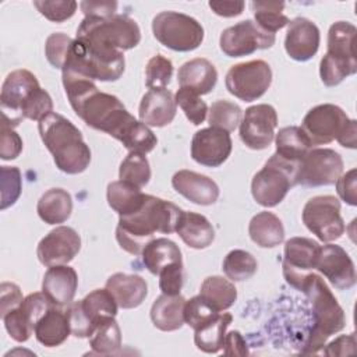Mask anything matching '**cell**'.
<instances>
[{
  "label": "cell",
  "instance_id": "obj_19",
  "mask_svg": "<svg viewBox=\"0 0 357 357\" xmlns=\"http://www.w3.org/2000/svg\"><path fill=\"white\" fill-rule=\"evenodd\" d=\"M39 81L28 70H15L10 73L1 86L0 93V106L3 112V121L8 123L13 127H17L21 119V106L26 98L39 88Z\"/></svg>",
  "mask_w": 357,
  "mask_h": 357
},
{
  "label": "cell",
  "instance_id": "obj_9",
  "mask_svg": "<svg viewBox=\"0 0 357 357\" xmlns=\"http://www.w3.org/2000/svg\"><path fill=\"white\" fill-rule=\"evenodd\" d=\"M117 303L112 293L105 289H96L82 300L67 305L71 335L75 337H91L95 329L109 318L117 314Z\"/></svg>",
  "mask_w": 357,
  "mask_h": 357
},
{
  "label": "cell",
  "instance_id": "obj_24",
  "mask_svg": "<svg viewBox=\"0 0 357 357\" xmlns=\"http://www.w3.org/2000/svg\"><path fill=\"white\" fill-rule=\"evenodd\" d=\"M78 287V276L74 268L68 265L49 266L43 276L42 293L57 307L70 305Z\"/></svg>",
  "mask_w": 357,
  "mask_h": 357
},
{
  "label": "cell",
  "instance_id": "obj_37",
  "mask_svg": "<svg viewBox=\"0 0 357 357\" xmlns=\"http://www.w3.org/2000/svg\"><path fill=\"white\" fill-rule=\"evenodd\" d=\"M233 317L229 312H219L212 321L195 329L194 343L205 353H218L223 349L226 329L231 324Z\"/></svg>",
  "mask_w": 357,
  "mask_h": 357
},
{
  "label": "cell",
  "instance_id": "obj_58",
  "mask_svg": "<svg viewBox=\"0 0 357 357\" xmlns=\"http://www.w3.org/2000/svg\"><path fill=\"white\" fill-rule=\"evenodd\" d=\"M208 6L215 14L225 18H230L240 15L245 4L244 1H209Z\"/></svg>",
  "mask_w": 357,
  "mask_h": 357
},
{
  "label": "cell",
  "instance_id": "obj_14",
  "mask_svg": "<svg viewBox=\"0 0 357 357\" xmlns=\"http://www.w3.org/2000/svg\"><path fill=\"white\" fill-rule=\"evenodd\" d=\"M350 119L336 105L324 103L312 107L304 116L301 130L307 135L310 144L325 145L340 137Z\"/></svg>",
  "mask_w": 357,
  "mask_h": 357
},
{
  "label": "cell",
  "instance_id": "obj_52",
  "mask_svg": "<svg viewBox=\"0 0 357 357\" xmlns=\"http://www.w3.org/2000/svg\"><path fill=\"white\" fill-rule=\"evenodd\" d=\"M22 151V139L14 131V127L8 123H1V137H0V158L3 160H11L20 156Z\"/></svg>",
  "mask_w": 357,
  "mask_h": 357
},
{
  "label": "cell",
  "instance_id": "obj_38",
  "mask_svg": "<svg viewBox=\"0 0 357 357\" xmlns=\"http://www.w3.org/2000/svg\"><path fill=\"white\" fill-rule=\"evenodd\" d=\"M199 296L213 310L222 312L230 308L237 300V289L230 280L222 276H209L202 282Z\"/></svg>",
  "mask_w": 357,
  "mask_h": 357
},
{
  "label": "cell",
  "instance_id": "obj_13",
  "mask_svg": "<svg viewBox=\"0 0 357 357\" xmlns=\"http://www.w3.org/2000/svg\"><path fill=\"white\" fill-rule=\"evenodd\" d=\"M343 173L342 156L331 148H311L300 160L296 184L321 187L335 184Z\"/></svg>",
  "mask_w": 357,
  "mask_h": 357
},
{
  "label": "cell",
  "instance_id": "obj_29",
  "mask_svg": "<svg viewBox=\"0 0 357 357\" xmlns=\"http://www.w3.org/2000/svg\"><path fill=\"white\" fill-rule=\"evenodd\" d=\"M36 340L46 347L60 346L71 333L67 312L57 305H52L35 325Z\"/></svg>",
  "mask_w": 357,
  "mask_h": 357
},
{
  "label": "cell",
  "instance_id": "obj_17",
  "mask_svg": "<svg viewBox=\"0 0 357 357\" xmlns=\"http://www.w3.org/2000/svg\"><path fill=\"white\" fill-rule=\"evenodd\" d=\"M278 114L273 106L261 103L245 109L240 121V138L250 149H265L275 138Z\"/></svg>",
  "mask_w": 357,
  "mask_h": 357
},
{
  "label": "cell",
  "instance_id": "obj_54",
  "mask_svg": "<svg viewBox=\"0 0 357 357\" xmlns=\"http://www.w3.org/2000/svg\"><path fill=\"white\" fill-rule=\"evenodd\" d=\"M79 7L85 17H93V18H107L116 14L117 3L116 1H107V0H84L79 3Z\"/></svg>",
  "mask_w": 357,
  "mask_h": 357
},
{
  "label": "cell",
  "instance_id": "obj_39",
  "mask_svg": "<svg viewBox=\"0 0 357 357\" xmlns=\"http://www.w3.org/2000/svg\"><path fill=\"white\" fill-rule=\"evenodd\" d=\"M89 346L92 349L91 354L112 356L120 353L121 332L114 318L106 319L95 329V332L89 337Z\"/></svg>",
  "mask_w": 357,
  "mask_h": 357
},
{
  "label": "cell",
  "instance_id": "obj_10",
  "mask_svg": "<svg viewBox=\"0 0 357 357\" xmlns=\"http://www.w3.org/2000/svg\"><path fill=\"white\" fill-rule=\"evenodd\" d=\"M152 32L159 43L174 52L195 50L204 40V28L192 17L162 11L152 21Z\"/></svg>",
  "mask_w": 357,
  "mask_h": 357
},
{
  "label": "cell",
  "instance_id": "obj_7",
  "mask_svg": "<svg viewBox=\"0 0 357 357\" xmlns=\"http://www.w3.org/2000/svg\"><path fill=\"white\" fill-rule=\"evenodd\" d=\"M77 38L117 50H130L141 40L138 24L128 15L114 14L107 18L85 17L77 28Z\"/></svg>",
  "mask_w": 357,
  "mask_h": 357
},
{
  "label": "cell",
  "instance_id": "obj_51",
  "mask_svg": "<svg viewBox=\"0 0 357 357\" xmlns=\"http://www.w3.org/2000/svg\"><path fill=\"white\" fill-rule=\"evenodd\" d=\"M183 282H184L183 262L170 264L159 272V287L163 294H169V296L180 294Z\"/></svg>",
  "mask_w": 357,
  "mask_h": 357
},
{
  "label": "cell",
  "instance_id": "obj_32",
  "mask_svg": "<svg viewBox=\"0 0 357 357\" xmlns=\"http://www.w3.org/2000/svg\"><path fill=\"white\" fill-rule=\"evenodd\" d=\"M248 234L257 245L262 248H273L283 241L284 227L275 213L262 211L250 220Z\"/></svg>",
  "mask_w": 357,
  "mask_h": 357
},
{
  "label": "cell",
  "instance_id": "obj_34",
  "mask_svg": "<svg viewBox=\"0 0 357 357\" xmlns=\"http://www.w3.org/2000/svg\"><path fill=\"white\" fill-rule=\"evenodd\" d=\"M141 257L145 268L152 275H159V272L170 264L183 262L178 245L166 237L151 240L144 247Z\"/></svg>",
  "mask_w": 357,
  "mask_h": 357
},
{
  "label": "cell",
  "instance_id": "obj_35",
  "mask_svg": "<svg viewBox=\"0 0 357 357\" xmlns=\"http://www.w3.org/2000/svg\"><path fill=\"white\" fill-rule=\"evenodd\" d=\"M106 197L109 206L114 212H117L119 216H126L138 211L142 206L146 194H144L141 188L127 181L117 180L112 181L107 185Z\"/></svg>",
  "mask_w": 357,
  "mask_h": 357
},
{
  "label": "cell",
  "instance_id": "obj_56",
  "mask_svg": "<svg viewBox=\"0 0 357 357\" xmlns=\"http://www.w3.org/2000/svg\"><path fill=\"white\" fill-rule=\"evenodd\" d=\"M354 351H356V336H354V333L342 335V336L336 337L324 350V353L326 356H346V354H353Z\"/></svg>",
  "mask_w": 357,
  "mask_h": 357
},
{
  "label": "cell",
  "instance_id": "obj_48",
  "mask_svg": "<svg viewBox=\"0 0 357 357\" xmlns=\"http://www.w3.org/2000/svg\"><path fill=\"white\" fill-rule=\"evenodd\" d=\"M219 311L213 310L199 294L185 300L184 304V322L191 326L194 331L204 326L215 317H218Z\"/></svg>",
  "mask_w": 357,
  "mask_h": 357
},
{
  "label": "cell",
  "instance_id": "obj_27",
  "mask_svg": "<svg viewBox=\"0 0 357 357\" xmlns=\"http://www.w3.org/2000/svg\"><path fill=\"white\" fill-rule=\"evenodd\" d=\"M106 289L114 297L117 305L123 310L135 308L145 300L148 284L139 275H127L117 272L106 280Z\"/></svg>",
  "mask_w": 357,
  "mask_h": 357
},
{
  "label": "cell",
  "instance_id": "obj_36",
  "mask_svg": "<svg viewBox=\"0 0 357 357\" xmlns=\"http://www.w3.org/2000/svg\"><path fill=\"white\" fill-rule=\"evenodd\" d=\"M276 152L280 158L298 165L304 155L312 148L301 127H283L275 137Z\"/></svg>",
  "mask_w": 357,
  "mask_h": 357
},
{
  "label": "cell",
  "instance_id": "obj_44",
  "mask_svg": "<svg viewBox=\"0 0 357 357\" xmlns=\"http://www.w3.org/2000/svg\"><path fill=\"white\" fill-rule=\"evenodd\" d=\"M174 100L194 126H199L206 119L208 106L197 92L188 88H180L174 95Z\"/></svg>",
  "mask_w": 357,
  "mask_h": 357
},
{
  "label": "cell",
  "instance_id": "obj_57",
  "mask_svg": "<svg viewBox=\"0 0 357 357\" xmlns=\"http://www.w3.org/2000/svg\"><path fill=\"white\" fill-rule=\"evenodd\" d=\"M223 349V353L226 356H247L250 353L245 340L238 331H231L226 333Z\"/></svg>",
  "mask_w": 357,
  "mask_h": 357
},
{
  "label": "cell",
  "instance_id": "obj_26",
  "mask_svg": "<svg viewBox=\"0 0 357 357\" xmlns=\"http://www.w3.org/2000/svg\"><path fill=\"white\" fill-rule=\"evenodd\" d=\"M176 109L174 96L169 89H149L141 99L138 116L148 127H165L173 121Z\"/></svg>",
  "mask_w": 357,
  "mask_h": 357
},
{
  "label": "cell",
  "instance_id": "obj_31",
  "mask_svg": "<svg viewBox=\"0 0 357 357\" xmlns=\"http://www.w3.org/2000/svg\"><path fill=\"white\" fill-rule=\"evenodd\" d=\"M184 304L185 298L180 294L159 296L151 308V319L155 328L163 332H173L184 324Z\"/></svg>",
  "mask_w": 357,
  "mask_h": 357
},
{
  "label": "cell",
  "instance_id": "obj_45",
  "mask_svg": "<svg viewBox=\"0 0 357 357\" xmlns=\"http://www.w3.org/2000/svg\"><path fill=\"white\" fill-rule=\"evenodd\" d=\"M173 75V64L162 54L151 57L145 67V84L149 89H163Z\"/></svg>",
  "mask_w": 357,
  "mask_h": 357
},
{
  "label": "cell",
  "instance_id": "obj_8",
  "mask_svg": "<svg viewBox=\"0 0 357 357\" xmlns=\"http://www.w3.org/2000/svg\"><path fill=\"white\" fill-rule=\"evenodd\" d=\"M298 165L273 153L252 177L251 194L257 204L272 208L280 204L289 190L296 185Z\"/></svg>",
  "mask_w": 357,
  "mask_h": 357
},
{
  "label": "cell",
  "instance_id": "obj_42",
  "mask_svg": "<svg viewBox=\"0 0 357 357\" xmlns=\"http://www.w3.org/2000/svg\"><path fill=\"white\" fill-rule=\"evenodd\" d=\"M119 177L138 188L145 187L151 178V167L145 155L139 152H130L120 165Z\"/></svg>",
  "mask_w": 357,
  "mask_h": 357
},
{
  "label": "cell",
  "instance_id": "obj_40",
  "mask_svg": "<svg viewBox=\"0 0 357 357\" xmlns=\"http://www.w3.org/2000/svg\"><path fill=\"white\" fill-rule=\"evenodd\" d=\"M255 24L265 32L273 33L284 28L290 20L282 13L284 3L282 1H251Z\"/></svg>",
  "mask_w": 357,
  "mask_h": 357
},
{
  "label": "cell",
  "instance_id": "obj_15",
  "mask_svg": "<svg viewBox=\"0 0 357 357\" xmlns=\"http://www.w3.org/2000/svg\"><path fill=\"white\" fill-rule=\"evenodd\" d=\"M220 49L229 57H243L275 43V35L261 29L254 21L245 20L226 28L220 35Z\"/></svg>",
  "mask_w": 357,
  "mask_h": 357
},
{
  "label": "cell",
  "instance_id": "obj_20",
  "mask_svg": "<svg viewBox=\"0 0 357 357\" xmlns=\"http://www.w3.org/2000/svg\"><path fill=\"white\" fill-rule=\"evenodd\" d=\"M81 248L79 234L68 226H57L38 244L36 255L42 265H67Z\"/></svg>",
  "mask_w": 357,
  "mask_h": 357
},
{
  "label": "cell",
  "instance_id": "obj_49",
  "mask_svg": "<svg viewBox=\"0 0 357 357\" xmlns=\"http://www.w3.org/2000/svg\"><path fill=\"white\" fill-rule=\"evenodd\" d=\"M33 6L49 21L63 22L74 15L78 4L74 0H35Z\"/></svg>",
  "mask_w": 357,
  "mask_h": 357
},
{
  "label": "cell",
  "instance_id": "obj_43",
  "mask_svg": "<svg viewBox=\"0 0 357 357\" xmlns=\"http://www.w3.org/2000/svg\"><path fill=\"white\" fill-rule=\"evenodd\" d=\"M208 123L211 127L231 132L241 121V109L238 105L230 100L219 99L209 107Z\"/></svg>",
  "mask_w": 357,
  "mask_h": 357
},
{
  "label": "cell",
  "instance_id": "obj_11",
  "mask_svg": "<svg viewBox=\"0 0 357 357\" xmlns=\"http://www.w3.org/2000/svg\"><path fill=\"white\" fill-rule=\"evenodd\" d=\"M301 216L305 227L324 243L340 238L346 230L340 216V201L333 195L312 197L304 205Z\"/></svg>",
  "mask_w": 357,
  "mask_h": 357
},
{
  "label": "cell",
  "instance_id": "obj_59",
  "mask_svg": "<svg viewBox=\"0 0 357 357\" xmlns=\"http://www.w3.org/2000/svg\"><path fill=\"white\" fill-rule=\"evenodd\" d=\"M336 141L344 148L356 149V146H357V123H356V120L350 119L349 124L346 126V128L343 130V132L340 134V137Z\"/></svg>",
  "mask_w": 357,
  "mask_h": 357
},
{
  "label": "cell",
  "instance_id": "obj_23",
  "mask_svg": "<svg viewBox=\"0 0 357 357\" xmlns=\"http://www.w3.org/2000/svg\"><path fill=\"white\" fill-rule=\"evenodd\" d=\"M318 26L304 17H297L287 24L284 49L290 59L307 61L315 56L319 47Z\"/></svg>",
  "mask_w": 357,
  "mask_h": 357
},
{
  "label": "cell",
  "instance_id": "obj_33",
  "mask_svg": "<svg viewBox=\"0 0 357 357\" xmlns=\"http://www.w3.org/2000/svg\"><path fill=\"white\" fill-rule=\"evenodd\" d=\"M36 211L47 225L64 223L73 211L71 195L63 188H50L39 198Z\"/></svg>",
  "mask_w": 357,
  "mask_h": 357
},
{
  "label": "cell",
  "instance_id": "obj_5",
  "mask_svg": "<svg viewBox=\"0 0 357 357\" xmlns=\"http://www.w3.org/2000/svg\"><path fill=\"white\" fill-rule=\"evenodd\" d=\"M121 50L75 38L61 68V75L89 81H116L124 73Z\"/></svg>",
  "mask_w": 357,
  "mask_h": 357
},
{
  "label": "cell",
  "instance_id": "obj_41",
  "mask_svg": "<svg viewBox=\"0 0 357 357\" xmlns=\"http://www.w3.org/2000/svg\"><path fill=\"white\" fill-rule=\"evenodd\" d=\"M257 269V259L244 250H231L223 259V272L231 282L247 280L254 276Z\"/></svg>",
  "mask_w": 357,
  "mask_h": 357
},
{
  "label": "cell",
  "instance_id": "obj_46",
  "mask_svg": "<svg viewBox=\"0 0 357 357\" xmlns=\"http://www.w3.org/2000/svg\"><path fill=\"white\" fill-rule=\"evenodd\" d=\"M1 178H0V187H1V202L0 208L4 211L8 206L14 205L17 199L21 195L22 191V180H21V172L18 167L14 166H1L0 169Z\"/></svg>",
  "mask_w": 357,
  "mask_h": 357
},
{
  "label": "cell",
  "instance_id": "obj_6",
  "mask_svg": "<svg viewBox=\"0 0 357 357\" xmlns=\"http://www.w3.org/2000/svg\"><path fill=\"white\" fill-rule=\"evenodd\" d=\"M356 33L357 28L347 21H337L329 28L328 50L319 64V75L326 86H335L357 73Z\"/></svg>",
  "mask_w": 357,
  "mask_h": 357
},
{
  "label": "cell",
  "instance_id": "obj_30",
  "mask_svg": "<svg viewBox=\"0 0 357 357\" xmlns=\"http://www.w3.org/2000/svg\"><path fill=\"white\" fill-rule=\"evenodd\" d=\"M176 233L191 248L202 250L212 244L215 230L211 222L199 213L183 211L176 226Z\"/></svg>",
  "mask_w": 357,
  "mask_h": 357
},
{
  "label": "cell",
  "instance_id": "obj_22",
  "mask_svg": "<svg viewBox=\"0 0 357 357\" xmlns=\"http://www.w3.org/2000/svg\"><path fill=\"white\" fill-rule=\"evenodd\" d=\"M315 269L337 290H347L356 284L354 264L340 245H321Z\"/></svg>",
  "mask_w": 357,
  "mask_h": 357
},
{
  "label": "cell",
  "instance_id": "obj_25",
  "mask_svg": "<svg viewBox=\"0 0 357 357\" xmlns=\"http://www.w3.org/2000/svg\"><path fill=\"white\" fill-rule=\"evenodd\" d=\"M173 188L197 205H212L219 197L218 184L205 174L192 170H178L172 177Z\"/></svg>",
  "mask_w": 357,
  "mask_h": 357
},
{
  "label": "cell",
  "instance_id": "obj_12",
  "mask_svg": "<svg viewBox=\"0 0 357 357\" xmlns=\"http://www.w3.org/2000/svg\"><path fill=\"white\" fill-rule=\"evenodd\" d=\"M226 89L244 102L261 98L272 82L271 66L264 60H251L230 67L226 74Z\"/></svg>",
  "mask_w": 357,
  "mask_h": 357
},
{
  "label": "cell",
  "instance_id": "obj_50",
  "mask_svg": "<svg viewBox=\"0 0 357 357\" xmlns=\"http://www.w3.org/2000/svg\"><path fill=\"white\" fill-rule=\"evenodd\" d=\"M73 40L74 39L63 32H54L47 36L45 43V56L54 68H63Z\"/></svg>",
  "mask_w": 357,
  "mask_h": 357
},
{
  "label": "cell",
  "instance_id": "obj_3",
  "mask_svg": "<svg viewBox=\"0 0 357 357\" xmlns=\"http://www.w3.org/2000/svg\"><path fill=\"white\" fill-rule=\"evenodd\" d=\"M38 130L59 170L67 174L86 170L91 163V149L81 131L68 119L52 112L38 121Z\"/></svg>",
  "mask_w": 357,
  "mask_h": 357
},
{
  "label": "cell",
  "instance_id": "obj_28",
  "mask_svg": "<svg viewBox=\"0 0 357 357\" xmlns=\"http://www.w3.org/2000/svg\"><path fill=\"white\" fill-rule=\"evenodd\" d=\"M180 88H188L198 95L209 93L218 81V71L215 66L206 59H192L185 61L177 73Z\"/></svg>",
  "mask_w": 357,
  "mask_h": 357
},
{
  "label": "cell",
  "instance_id": "obj_1",
  "mask_svg": "<svg viewBox=\"0 0 357 357\" xmlns=\"http://www.w3.org/2000/svg\"><path fill=\"white\" fill-rule=\"evenodd\" d=\"M61 78L73 110L86 126L116 138L130 152L145 155L156 146V135L130 114L119 98L100 92L93 81L67 75Z\"/></svg>",
  "mask_w": 357,
  "mask_h": 357
},
{
  "label": "cell",
  "instance_id": "obj_16",
  "mask_svg": "<svg viewBox=\"0 0 357 357\" xmlns=\"http://www.w3.org/2000/svg\"><path fill=\"white\" fill-rule=\"evenodd\" d=\"M321 245L308 237H291L284 244L283 276L294 289H300L305 276L315 271Z\"/></svg>",
  "mask_w": 357,
  "mask_h": 357
},
{
  "label": "cell",
  "instance_id": "obj_4",
  "mask_svg": "<svg viewBox=\"0 0 357 357\" xmlns=\"http://www.w3.org/2000/svg\"><path fill=\"white\" fill-rule=\"evenodd\" d=\"M298 290L308 297L314 315V326L303 353L315 354L325 346L329 336L340 332L344 328V311L324 279L314 272L305 276Z\"/></svg>",
  "mask_w": 357,
  "mask_h": 357
},
{
  "label": "cell",
  "instance_id": "obj_53",
  "mask_svg": "<svg viewBox=\"0 0 357 357\" xmlns=\"http://www.w3.org/2000/svg\"><path fill=\"white\" fill-rule=\"evenodd\" d=\"M336 191L342 201L356 206L357 205V170L350 169L336 180Z\"/></svg>",
  "mask_w": 357,
  "mask_h": 357
},
{
  "label": "cell",
  "instance_id": "obj_21",
  "mask_svg": "<svg viewBox=\"0 0 357 357\" xmlns=\"http://www.w3.org/2000/svg\"><path fill=\"white\" fill-rule=\"evenodd\" d=\"M231 138L225 130L208 127L197 131L191 141V158L206 167H218L231 152Z\"/></svg>",
  "mask_w": 357,
  "mask_h": 357
},
{
  "label": "cell",
  "instance_id": "obj_2",
  "mask_svg": "<svg viewBox=\"0 0 357 357\" xmlns=\"http://www.w3.org/2000/svg\"><path fill=\"white\" fill-rule=\"evenodd\" d=\"M181 212L177 205L146 194L138 211L119 218L116 227L117 243L124 251L141 255L144 247L153 240L155 233L170 234L176 231Z\"/></svg>",
  "mask_w": 357,
  "mask_h": 357
},
{
  "label": "cell",
  "instance_id": "obj_47",
  "mask_svg": "<svg viewBox=\"0 0 357 357\" xmlns=\"http://www.w3.org/2000/svg\"><path fill=\"white\" fill-rule=\"evenodd\" d=\"M53 112V102L50 95L42 89L36 88L21 106V119H29L35 121H40L43 117Z\"/></svg>",
  "mask_w": 357,
  "mask_h": 357
},
{
  "label": "cell",
  "instance_id": "obj_55",
  "mask_svg": "<svg viewBox=\"0 0 357 357\" xmlns=\"http://www.w3.org/2000/svg\"><path fill=\"white\" fill-rule=\"evenodd\" d=\"M0 293H1V317L7 314L10 310L18 307L22 303V293L20 287L14 283L3 282L0 286Z\"/></svg>",
  "mask_w": 357,
  "mask_h": 357
},
{
  "label": "cell",
  "instance_id": "obj_18",
  "mask_svg": "<svg viewBox=\"0 0 357 357\" xmlns=\"http://www.w3.org/2000/svg\"><path fill=\"white\" fill-rule=\"evenodd\" d=\"M52 305L53 304L43 293H32L26 296L18 307L1 317L10 337L20 343L26 342L35 331L38 321Z\"/></svg>",
  "mask_w": 357,
  "mask_h": 357
}]
</instances>
